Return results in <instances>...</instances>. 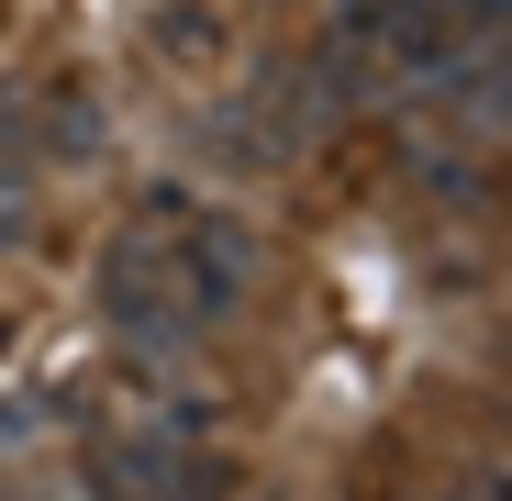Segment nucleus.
Here are the masks:
<instances>
[{"instance_id": "nucleus-2", "label": "nucleus", "mask_w": 512, "mask_h": 501, "mask_svg": "<svg viewBox=\"0 0 512 501\" xmlns=\"http://www.w3.org/2000/svg\"><path fill=\"white\" fill-rule=\"evenodd\" d=\"M179 290H190V312H234V290H245V234H234V223H190Z\"/></svg>"}, {"instance_id": "nucleus-1", "label": "nucleus", "mask_w": 512, "mask_h": 501, "mask_svg": "<svg viewBox=\"0 0 512 501\" xmlns=\"http://www.w3.org/2000/svg\"><path fill=\"white\" fill-rule=\"evenodd\" d=\"M101 301H112V323L134 334V346H179L190 334V301L167 290V268H156V245H112V268H101Z\"/></svg>"}]
</instances>
